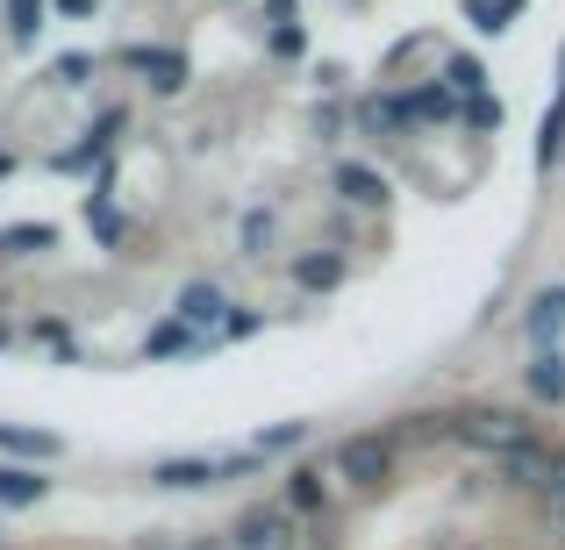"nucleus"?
Returning <instances> with one entry per match:
<instances>
[{"label": "nucleus", "mask_w": 565, "mask_h": 550, "mask_svg": "<svg viewBox=\"0 0 565 550\" xmlns=\"http://www.w3.org/2000/svg\"><path fill=\"white\" fill-rule=\"evenodd\" d=\"M466 115H472V129H494V122H501V100H487V94H480Z\"/></svg>", "instance_id": "30"}, {"label": "nucleus", "mask_w": 565, "mask_h": 550, "mask_svg": "<svg viewBox=\"0 0 565 550\" xmlns=\"http://www.w3.org/2000/svg\"><path fill=\"white\" fill-rule=\"evenodd\" d=\"M122 129H129V115H122V108L100 115V122L86 129V143H72V151H57V158H51V172H86V165H100V158L115 151V137H122Z\"/></svg>", "instance_id": "4"}, {"label": "nucleus", "mask_w": 565, "mask_h": 550, "mask_svg": "<svg viewBox=\"0 0 565 550\" xmlns=\"http://www.w3.org/2000/svg\"><path fill=\"white\" fill-rule=\"evenodd\" d=\"M250 330H258V315H236V308L222 315V336H250Z\"/></svg>", "instance_id": "32"}, {"label": "nucleus", "mask_w": 565, "mask_h": 550, "mask_svg": "<svg viewBox=\"0 0 565 550\" xmlns=\"http://www.w3.org/2000/svg\"><path fill=\"white\" fill-rule=\"evenodd\" d=\"M308 51V36H301V22H287V29H273V57H301Z\"/></svg>", "instance_id": "28"}, {"label": "nucleus", "mask_w": 565, "mask_h": 550, "mask_svg": "<svg viewBox=\"0 0 565 550\" xmlns=\"http://www.w3.org/2000/svg\"><path fill=\"white\" fill-rule=\"evenodd\" d=\"M36 344H43V351H51V358H57V365H72V358H79V336H72V330H65V322H51V315H43V322H36Z\"/></svg>", "instance_id": "21"}, {"label": "nucleus", "mask_w": 565, "mask_h": 550, "mask_svg": "<svg viewBox=\"0 0 565 550\" xmlns=\"http://www.w3.org/2000/svg\"><path fill=\"white\" fill-rule=\"evenodd\" d=\"M322 472H308V465H294L287 472V515H322Z\"/></svg>", "instance_id": "18"}, {"label": "nucleus", "mask_w": 565, "mask_h": 550, "mask_svg": "<svg viewBox=\"0 0 565 550\" xmlns=\"http://www.w3.org/2000/svg\"><path fill=\"white\" fill-rule=\"evenodd\" d=\"M57 229L51 222H14V229H0V258H29V250H51Z\"/></svg>", "instance_id": "19"}, {"label": "nucleus", "mask_w": 565, "mask_h": 550, "mask_svg": "<svg viewBox=\"0 0 565 550\" xmlns=\"http://www.w3.org/2000/svg\"><path fill=\"white\" fill-rule=\"evenodd\" d=\"M193 550H222V543H193Z\"/></svg>", "instance_id": "36"}, {"label": "nucleus", "mask_w": 565, "mask_h": 550, "mask_svg": "<svg viewBox=\"0 0 565 550\" xmlns=\"http://www.w3.org/2000/svg\"><path fill=\"white\" fill-rule=\"evenodd\" d=\"M172 315L186 322V330H201V322H215L222 330V315H230V301H222V287H207V279H193V287H180V308Z\"/></svg>", "instance_id": "11"}, {"label": "nucleus", "mask_w": 565, "mask_h": 550, "mask_svg": "<svg viewBox=\"0 0 565 550\" xmlns=\"http://www.w3.org/2000/svg\"><path fill=\"white\" fill-rule=\"evenodd\" d=\"M265 14H273V29H287V22H301V0H265Z\"/></svg>", "instance_id": "31"}, {"label": "nucleus", "mask_w": 565, "mask_h": 550, "mask_svg": "<svg viewBox=\"0 0 565 550\" xmlns=\"http://www.w3.org/2000/svg\"><path fill=\"white\" fill-rule=\"evenodd\" d=\"M444 436L451 443H466V451H487L501 465L509 451H523L537 429L523 422V414H509V408H466V414H444Z\"/></svg>", "instance_id": "1"}, {"label": "nucleus", "mask_w": 565, "mask_h": 550, "mask_svg": "<svg viewBox=\"0 0 565 550\" xmlns=\"http://www.w3.org/2000/svg\"><path fill=\"white\" fill-rule=\"evenodd\" d=\"M151 479H158V486H172V494H180V486H186V494H201V486H215V479H222V457H166Z\"/></svg>", "instance_id": "10"}, {"label": "nucleus", "mask_w": 565, "mask_h": 550, "mask_svg": "<svg viewBox=\"0 0 565 550\" xmlns=\"http://www.w3.org/2000/svg\"><path fill=\"white\" fill-rule=\"evenodd\" d=\"M565 330V287H544L537 301H530V315H523V336L537 351H552V336Z\"/></svg>", "instance_id": "9"}, {"label": "nucleus", "mask_w": 565, "mask_h": 550, "mask_svg": "<svg viewBox=\"0 0 565 550\" xmlns=\"http://www.w3.org/2000/svg\"><path fill=\"white\" fill-rule=\"evenodd\" d=\"M86 72H94V57H86V51H65V57L51 65V79H57V86H86Z\"/></svg>", "instance_id": "26"}, {"label": "nucleus", "mask_w": 565, "mask_h": 550, "mask_svg": "<svg viewBox=\"0 0 565 550\" xmlns=\"http://www.w3.org/2000/svg\"><path fill=\"white\" fill-rule=\"evenodd\" d=\"M0 457H57V436H51V429H14V422H0Z\"/></svg>", "instance_id": "16"}, {"label": "nucleus", "mask_w": 565, "mask_h": 550, "mask_svg": "<svg viewBox=\"0 0 565 550\" xmlns=\"http://www.w3.org/2000/svg\"><path fill=\"white\" fill-rule=\"evenodd\" d=\"M401 108H408V122H451L458 94L451 86H415V94H401Z\"/></svg>", "instance_id": "14"}, {"label": "nucleus", "mask_w": 565, "mask_h": 550, "mask_svg": "<svg viewBox=\"0 0 565 550\" xmlns=\"http://www.w3.org/2000/svg\"><path fill=\"white\" fill-rule=\"evenodd\" d=\"M36 8H43V0H8V22H14V43H29V36H36Z\"/></svg>", "instance_id": "27"}, {"label": "nucleus", "mask_w": 565, "mask_h": 550, "mask_svg": "<svg viewBox=\"0 0 565 550\" xmlns=\"http://www.w3.org/2000/svg\"><path fill=\"white\" fill-rule=\"evenodd\" d=\"M301 443H308V422H279V429H265L250 451H258V457H279V451H301Z\"/></svg>", "instance_id": "22"}, {"label": "nucleus", "mask_w": 565, "mask_h": 550, "mask_svg": "<svg viewBox=\"0 0 565 550\" xmlns=\"http://www.w3.org/2000/svg\"><path fill=\"white\" fill-rule=\"evenodd\" d=\"M8 172H14V151H0V180H8Z\"/></svg>", "instance_id": "34"}, {"label": "nucleus", "mask_w": 565, "mask_h": 550, "mask_svg": "<svg viewBox=\"0 0 565 550\" xmlns=\"http://www.w3.org/2000/svg\"><path fill=\"white\" fill-rule=\"evenodd\" d=\"M359 122L373 137H394V129H408V108H401V94H373V100H359Z\"/></svg>", "instance_id": "17"}, {"label": "nucleus", "mask_w": 565, "mask_h": 550, "mask_svg": "<svg viewBox=\"0 0 565 550\" xmlns=\"http://www.w3.org/2000/svg\"><path fill=\"white\" fill-rule=\"evenodd\" d=\"M43 494H51V479H43V472H22V465H0V508H36Z\"/></svg>", "instance_id": "13"}, {"label": "nucleus", "mask_w": 565, "mask_h": 550, "mask_svg": "<svg viewBox=\"0 0 565 550\" xmlns=\"http://www.w3.org/2000/svg\"><path fill=\"white\" fill-rule=\"evenodd\" d=\"M8 344H14V330H8V322H0V351H8Z\"/></svg>", "instance_id": "35"}, {"label": "nucleus", "mask_w": 565, "mask_h": 550, "mask_svg": "<svg viewBox=\"0 0 565 550\" xmlns=\"http://www.w3.org/2000/svg\"><path fill=\"white\" fill-rule=\"evenodd\" d=\"M523 379H530V393H537L544 408H558V400H565V358H558V351H537Z\"/></svg>", "instance_id": "15"}, {"label": "nucleus", "mask_w": 565, "mask_h": 550, "mask_svg": "<svg viewBox=\"0 0 565 550\" xmlns=\"http://www.w3.org/2000/svg\"><path fill=\"white\" fill-rule=\"evenodd\" d=\"M501 479H509V486H530V494H544V486H552V443L530 436L523 451H509V457H501Z\"/></svg>", "instance_id": "7"}, {"label": "nucleus", "mask_w": 565, "mask_h": 550, "mask_svg": "<svg viewBox=\"0 0 565 550\" xmlns=\"http://www.w3.org/2000/svg\"><path fill=\"white\" fill-rule=\"evenodd\" d=\"M122 65H129V72H151V94H180V86H186V57H180V51H151V43H129Z\"/></svg>", "instance_id": "6"}, {"label": "nucleus", "mask_w": 565, "mask_h": 550, "mask_svg": "<svg viewBox=\"0 0 565 550\" xmlns=\"http://www.w3.org/2000/svg\"><path fill=\"white\" fill-rule=\"evenodd\" d=\"M301 515H287V500H258V508H244L230 529H222V550H294L301 537Z\"/></svg>", "instance_id": "2"}, {"label": "nucleus", "mask_w": 565, "mask_h": 550, "mask_svg": "<svg viewBox=\"0 0 565 550\" xmlns=\"http://www.w3.org/2000/svg\"><path fill=\"white\" fill-rule=\"evenodd\" d=\"M172 351H180V358H193V351H207V336L186 330V322L172 315V322H158V330L143 336V358H172Z\"/></svg>", "instance_id": "12"}, {"label": "nucleus", "mask_w": 565, "mask_h": 550, "mask_svg": "<svg viewBox=\"0 0 565 550\" xmlns=\"http://www.w3.org/2000/svg\"><path fill=\"white\" fill-rule=\"evenodd\" d=\"M515 8H523V0H466V14L487 29V36H494V29H509V14H515Z\"/></svg>", "instance_id": "24"}, {"label": "nucleus", "mask_w": 565, "mask_h": 550, "mask_svg": "<svg viewBox=\"0 0 565 550\" xmlns=\"http://www.w3.org/2000/svg\"><path fill=\"white\" fill-rule=\"evenodd\" d=\"M57 14H94V0H57Z\"/></svg>", "instance_id": "33"}, {"label": "nucleus", "mask_w": 565, "mask_h": 550, "mask_svg": "<svg viewBox=\"0 0 565 550\" xmlns=\"http://www.w3.org/2000/svg\"><path fill=\"white\" fill-rule=\"evenodd\" d=\"M351 279V250H301V258H294V287L301 293H337Z\"/></svg>", "instance_id": "5"}, {"label": "nucleus", "mask_w": 565, "mask_h": 550, "mask_svg": "<svg viewBox=\"0 0 565 550\" xmlns=\"http://www.w3.org/2000/svg\"><path fill=\"white\" fill-rule=\"evenodd\" d=\"M394 457H401V443L386 436V429H359V436L337 443V479H351V486H386V479H394Z\"/></svg>", "instance_id": "3"}, {"label": "nucleus", "mask_w": 565, "mask_h": 550, "mask_svg": "<svg viewBox=\"0 0 565 550\" xmlns=\"http://www.w3.org/2000/svg\"><path fill=\"white\" fill-rule=\"evenodd\" d=\"M86 222H94V236H100V244H122V215H115V201H108V193H94V201H86Z\"/></svg>", "instance_id": "23"}, {"label": "nucleus", "mask_w": 565, "mask_h": 550, "mask_svg": "<svg viewBox=\"0 0 565 550\" xmlns=\"http://www.w3.org/2000/svg\"><path fill=\"white\" fill-rule=\"evenodd\" d=\"M544 508L565 522V443H552V486H544Z\"/></svg>", "instance_id": "25"}, {"label": "nucleus", "mask_w": 565, "mask_h": 550, "mask_svg": "<svg viewBox=\"0 0 565 550\" xmlns=\"http://www.w3.org/2000/svg\"><path fill=\"white\" fill-rule=\"evenodd\" d=\"M330 186H337V201H344V207H386V180H380L373 165H351V158H344Z\"/></svg>", "instance_id": "8"}, {"label": "nucleus", "mask_w": 565, "mask_h": 550, "mask_svg": "<svg viewBox=\"0 0 565 550\" xmlns=\"http://www.w3.org/2000/svg\"><path fill=\"white\" fill-rule=\"evenodd\" d=\"M265 236H273V215H250V222H244V258H258Z\"/></svg>", "instance_id": "29"}, {"label": "nucleus", "mask_w": 565, "mask_h": 550, "mask_svg": "<svg viewBox=\"0 0 565 550\" xmlns=\"http://www.w3.org/2000/svg\"><path fill=\"white\" fill-rule=\"evenodd\" d=\"M444 86H451V94H466V100H480V94H487V65L458 51L451 65H444Z\"/></svg>", "instance_id": "20"}]
</instances>
